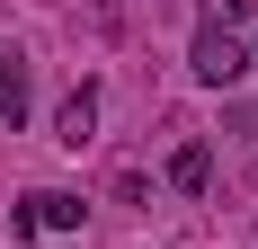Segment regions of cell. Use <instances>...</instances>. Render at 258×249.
<instances>
[{"label": "cell", "instance_id": "cell-6", "mask_svg": "<svg viewBox=\"0 0 258 249\" xmlns=\"http://www.w3.org/2000/svg\"><path fill=\"white\" fill-rule=\"evenodd\" d=\"M196 9H205V27H232V36H240V18H249V0H196Z\"/></svg>", "mask_w": 258, "mask_h": 249}, {"label": "cell", "instance_id": "cell-2", "mask_svg": "<svg viewBox=\"0 0 258 249\" xmlns=\"http://www.w3.org/2000/svg\"><path fill=\"white\" fill-rule=\"evenodd\" d=\"M53 143H62V151H80V143H98V80H80L72 98L53 107Z\"/></svg>", "mask_w": 258, "mask_h": 249}, {"label": "cell", "instance_id": "cell-1", "mask_svg": "<svg viewBox=\"0 0 258 249\" xmlns=\"http://www.w3.org/2000/svg\"><path fill=\"white\" fill-rule=\"evenodd\" d=\"M187 63H196V80H214V89H232V80L249 72L258 53H249V36H232V27H196V53H187Z\"/></svg>", "mask_w": 258, "mask_h": 249}, {"label": "cell", "instance_id": "cell-7", "mask_svg": "<svg viewBox=\"0 0 258 249\" xmlns=\"http://www.w3.org/2000/svg\"><path fill=\"white\" fill-rule=\"evenodd\" d=\"M249 53H258V45H249Z\"/></svg>", "mask_w": 258, "mask_h": 249}, {"label": "cell", "instance_id": "cell-3", "mask_svg": "<svg viewBox=\"0 0 258 249\" xmlns=\"http://www.w3.org/2000/svg\"><path fill=\"white\" fill-rule=\"evenodd\" d=\"M27 214H36V231H80V214H89V205H80L72 187H36V196H27Z\"/></svg>", "mask_w": 258, "mask_h": 249}, {"label": "cell", "instance_id": "cell-4", "mask_svg": "<svg viewBox=\"0 0 258 249\" xmlns=\"http://www.w3.org/2000/svg\"><path fill=\"white\" fill-rule=\"evenodd\" d=\"M169 187H178V196H205V187H214V151L205 143H178V151H169Z\"/></svg>", "mask_w": 258, "mask_h": 249}, {"label": "cell", "instance_id": "cell-5", "mask_svg": "<svg viewBox=\"0 0 258 249\" xmlns=\"http://www.w3.org/2000/svg\"><path fill=\"white\" fill-rule=\"evenodd\" d=\"M27 98H36V89H27V53H0V116L27 125Z\"/></svg>", "mask_w": 258, "mask_h": 249}]
</instances>
